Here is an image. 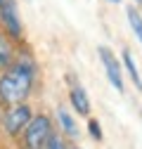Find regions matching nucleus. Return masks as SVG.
Returning a JSON list of instances; mask_svg holds the SVG:
<instances>
[{
  "label": "nucleus",
  "mask_w": 142,
  "mask_h": 149,
  "mask_svg": "<svg viewBox=\"0 0 142 149\" xmlns=\"http://www.w3.org/2000/svg\"><path fill=\"white\" fill-rule=\"evenodd\" d=\"M33 85V64L29 59H19L0 76V102L19 104L29 97Z\"/></svg>",
  "instance_id": "obj_1"
},
{
  "label": "nucleus",
  "mask_w": 142,
  "mask_h": 149,
  "mask_svg": "<svg viewBox=\"0 0 142 149\" xmlns=\"http://www.w3.org/2000/svg\"><path fill=\"white\" fill-rule=\"evenodd\" d=\"M26 147L29 149H45L50 135H52V123L47 116H36L26 125Z\"/></svg>",
  "instance_id": "obj_2"
},
{
  "label": "nucleus",
  "mask_w": 142,
  "mask_h": 149,
  "mask_svg": "<svg viewBox=\"0 0 142 149\" xmlns=\"http://www.w3.org/2000/svg\"><path fill=\"white\" fill-rule=\"evenodd\" d=\"M0 19H3V24L12 38L22 36V22H19V14H17L14 0H0Z\"/></svg>",
  "instance_id": "obj_3"
},
{
  "label": "nucleus",
  "mask_w": 142,
  "mask_h": 149,
  "mask_svg": "<svg viewBox=\"0 0 142 149\" xmlns=\"http://www.w3.org/2000/svg\"><path fill=\"white\" fill-rule=\"evenodd\" d=\"M31 121V109L24 107V104H17L10 114L5 116V128H7V133L10 135H17L19 130H24Z\"/></svg>",
  "instance_id": "obj_4"
},
{
  "label": "nucleus",
  "mask_w": 142,
  "mask_h": 149,
  "mask_svg": "<svg viewBox=\"0 0 142 149\" xmlns=\"http://www.w3.org/2000/svg\"><path fill=\"white\" fill-rule=\"evenodd\" d=\"M97 52H100V57H102V64H104V69H106V76H109L111 85L121 92V90H123V78H121V66H118V62L114 59V54L106 50V47H100Z\"/></svg>",
  "instance_id": "obj_5"
},
{
  "label": "nucleus",
  "mask_w": 142,
  "mask_h": 149,
  "mask_svg": "<svg viewBox=\"0 0 142 149\" xmlns=\"http://www.w3.org/2000/svg\"><path fill=\"white\" fill-rule=\"evenodd\" d=\"M71 104H74L76 114H81V116H88V114H90V102H88V95H85V90H83L81 85L71 88Z\"/></svg>",
  "instance_id": "obj_6"
},
{
  "label": "nucleus",
  "mask_w": 142,
  "mask_h": 149,
  "mask_svg": "<svg viewBox=\"0 0 142 149\" xmlns=\"http://www.w3.org/2000/svg\"><path fill=\"white\" fill-rule=\"evenodd\" d=\"M12 57H14V52H12V45L7 40V36L0 33V69H5L12 64Z\"/></svg>",
  "instance_id": "obj_7"
},
{
  "label": "nucleus",
  "mask_w": 142,
  "mask_h": 149,
  "mask_svg": "<svg viewBox=\"0 0 142 149\" xmlns=\"http://www.w3.org/2000/svg\"><path fill=\"white\" fill-rule=\"evenodd\" d=\"M123 62H126V69H128V73H130V78H133V83L142 90V78H140V73H137V66H135V62H133V54L126 50L123 52Z\"/></svg>",
  "instance_id": "obj_8"
},
{
  "label": "nucleus",
  "mask_w": 142,
  "mask_h": 149,
  "mask_svg": "<svg viewBox=\"0 0 142 149\" xmlns=\"http://www.w3.org/2000/svg\"><path fill=\"white\" fill-rule=\"evenodd\" d=\"M128 22H130V29H133V31H135V36H137V40L142 43V17H140L133 7L128 10Z\"/></svg>",
  "instance_id": "obj_9"
},
{
  "label": "nucleus",
  "mask_w": 142,
  "mask_h": 149,
  "mask_svg": "<svg viewBox=\"0 0 142 149\" xmlns=\"http://www.w3.org/2000/svg\"><path fill=\"white\" fill-rule=\"evenodd\" d=\"M59 121H62V125H64V130H66V135H69V137H76V135H78V130H76V123H74V118H71V116L66 114L64 109L59 111Z\"/></svg>",
  "instance_id": "obj_10"
},
{
  "label": "nucleus",
  "mask_w": 142,
  "mask_h": 149,
  "mask_svg": "<svg viewBox=\"0 0 142 149\" xmlns=\"http://www.w3.org/2000/svg\"><path fill=\"white\" fill-rule=\"evenodd\" d=\"M45 149H64V142H62V137H57V135H50V140H47Z\"/></svg>",
  "instance_id": "obj_11"
},
{
  "label": "nucleus",
  "mask_w": 142,
  "mask_h": 149,
  "mask_svg": "<svg viewBox=\"0 0 142 149\" xmlns=\"http://www.w3.org/2000/svg\"><path fill=\"white\" fill-rule=\"evenodd\" d=\"M90 135L95 140H102V133H100V123L97 121H90Z\"/></svg>",
  "instance_id": "obj_12"
},
{
  "label": "nucleus",
  "mask_w": 142,
  "mask_h": 149,
  "mask_svg": "<svg viewBox=\"0 0 142 149\" xmlns=\"http://www.w3.org/2000/svg\"><path fill=\"white\" fill-rule=\"evenodd\" d=\"M135 3H137V5H140V7H142V0H135Z\"/></svg>",
  "instance_id": "obj_13"
},
{
  "label": "nucleus",
  "mask_w": 142,
  "mask_h": 149,
  "mask_svg": "<svg viewBox=\"0 0 142 149\" xmlns=\"http://www.w3.org/2000/svg\"><path fill=\"white\" fill-rule=\"evenodd\" d=\"M111 3H118V0H111Z\"/></svg>",
  "instance_id": "obj_14"
}]
</instances>
